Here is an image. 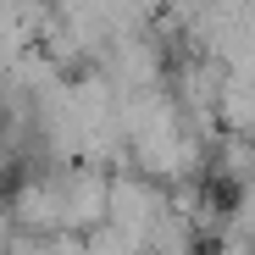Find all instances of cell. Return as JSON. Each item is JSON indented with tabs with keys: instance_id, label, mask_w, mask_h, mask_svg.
I'll return each instance as SVG.
<instances>
[{
	"instance_id": "6da1fadb",
	"label": "cell",
	"mask_w": 255,
	"mask_h": 255,
	"mask_svg": "<svg viewBox=\"0 0 255 255\" xmlns=\"http://www.w3.org/2000/svg\"><path fill=\"white\" fill-rule=\"evenodd\" d=\"M0 217H6V228L17 239H61V183H56V172L11 183Z\"/></svg>"
},
{
	"instance_id": "7a4b0ae2",
	"label": "cell",
	"mask_w": 255,
	"mask_h": 255,
	"mask_svg": "<svg viewBox=\"0 0 255 255\" xmlns=\"http://www.w3.org/2000/svg\"><path fill=\"white\" fill-rule=\"evenodd\" d=\"M211 178L233 194L255 189V133H217L211 139Z\"/></svg>"
}]
</instances>
